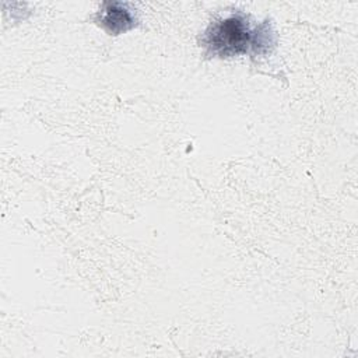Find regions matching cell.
I'll list each match as a JSON object with an SVG mask.
<instances>
[{
  "label": "cell",
  "mask_w": 358,
  "mask_h": 358,
  "mask_svg": "<svg viewBox=\"0 0 358 358\" xmlns=\"http://www.w3.org/2000/svg\"><path fill=\"white\" fill-rule=\"evenodd\" d=\"M275 43L268 21L252 25L248 15L235 13L210 24L201 38L207 55L232 57L238 55H264Z\"/></svg>",
  "instance_id": "1"
},
{
  "label": "cell",
  "mask_w": 358,
  "mask_h": 358,
  "mask_svg": "<svg viewBox=\"0 0 358 358\" xmlns=\"http://www.w3.org/2000/svg\"><path fill=\"white\" fill-rule=\"evenodd\" d=\"M130 3L103 1L98 13L99 25L109 34L117 35L136 27L137 17Z\"/></svg>",
  "instance_id": "2"
}]
</instances>
